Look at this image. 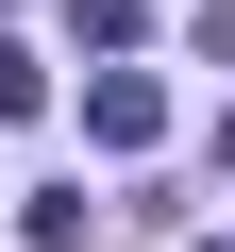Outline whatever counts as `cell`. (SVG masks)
<instances>
[{
  "mask_svg": "<svg viewBox=\"0 0 235 252\" xmlns=\"http://www.w3.org/2000/svg\"><path fill=\"white\" fill-rule=\"evenodd\" d=\"M218 168H235V118H218Z\"/></svg>",
  "mask_w": 235,
  "mask_h": 252,
  "instance_id": "obj_3",
  "label": "cell"
},
{
  "mask_svg": "<svg viewBox=\"0 0 235 252\" xmlns=\"http://www.w3.org/2000/svg\"><path fill=\"white\" fill-rule=\"evenodd\" d=\"M67 34L84 51H135V0H67Z\"/></svg>",
  "mask_w": 235,
  "mask_h": 252,
  "instance_id": "obj_2",
  "label": "cell"
},
{
  "mask_svg": "<svg viewBox=\"0 0 235 252\" xmlns=\"http://www.w3.org/2000/svg\"><path fill=\"white\" fill-rule=\"evenodd\" d=\"M84 135H101V152H151V135H168V84H151V67H101V84H84Z\"/></svg>",
  "mask_w": 235,
  "mask_h": 252,
  "instance_id": "obj_1",
  "label": "cell"
}]
</instances>
